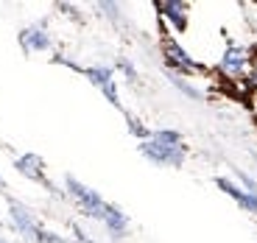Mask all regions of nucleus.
Segmentation results:
<instances>
[{
	"label": "nucleus",
	"mask_w": 257,
	"mask_h": 243,
	"mask_svg": "<svg viewBox=\"0 0 257 243\" xmlns=\"http://www.w3.org/2000/svg\"><path fill=\"white\" fill-rule=\"evenodd\" d=\"M140 151L157 165L179 168L185 162V146H182V137L176 132H154L148 140H143Z\"/></svg>",
	"instance_id": "obj_1"
},
{
	"label": "nucleus",
	"mask_w": 257,
	"mask_h": 243,
	"mask_svg": "<svg viewBox=\"0 0 257 243\" xmlns=\"http://www.w3.org/2000/svg\"><path fill=\"white\" fill-rule=\"evenodd\" d=\"M67 187H70V196L76 198L78 204H81V210L87 212V215L92 218H103V210H106V201H103L101 196H98L95 190H90V187H84L78 179H73V176H67Z\"/></svg>",
	"instance_id": "obj_2"
},
{
	"label": "nucleus",
	"mask_w": 257,
	"mask_h": 243,
	"mask_svg": "<svg viewBox=\"0 0 257 243\" xmlns=\"http://www.w3.org/2000/svg\"><path fill=\"white\" fill-rule=\"evenodd\" d=\"M249 64H251L249 51H246V48L232 45V48H226L224 56H221V73L238 78V76H243V73H249Z\"/></svg>",
	"instance_id": "obj_3"
},
{
	"label": "nucleus",
	"mask_w": 257,
	"mask_h": 243,
	"mask_svg": "<svg viewBox=\"0 0 257 243\" xmlns=\"http://www.w3.org/2000/svg\"><path fill=\"white\" fill-rule=\"evenodd\" d=\"M162 53H165L168 64H171V67H176L179 73H199L201 70V64L193 62V59L187 56L179 45H176L174 39H165V42H162Z\"/></svg>",
	"instance_id": "obj_4"
},
{
	"label": "nucleus",
	"mask_w": 257,
	"mask_h": 243,
	"mask_svg": "<svg viewBox=\"0 0 257 243\" xmlns=\"http://www.w3.org/2000/svg\"><path fill=\"white\" fill-rule=\"evenodd\" d=\"M215 185L221 187V190L226 193V196H232L235 201H238L243 210H249V212H257V193H246V190H240L238 185H232L229 179H215Z\"/></svg>",
	"instance_id": "obj_5"
},
{
	"label": "nucleus",
	"mask_w": 257,
	"mask_h": 243,
	"mask_svg": "<svg viewBox=\"0 0 257 243\" xmlns=\"http://www.w3.org/2000/svg\"><path fill=\"white\" fill-rule=\"evenodd\" d=\"M87 76H90V81L95 84V87H101L103 95L117 106V92H115V81H112V70H109V67H90Z\"/></svg>",
	"instance_id": "obj_6"
},
{
	"label": "nucleus",
	"mask_w": 257,
	"mask_h": 243,
	"mask_svg": "<svg viewBox=\"0 0 257 243\" xmlns=\"http://www.w3.org/2000/svg\"><path fill=\"white\" fill-rule=\"evenodd\" d=\"M157 9H160L171 23H174V28H179V31H185V28H187V6H185V3H176V0H160Z\"/></svg>",
	"instance_id": "obj_7"
},
{
	"label": "nucleus",
	"mask_w": 257,
	"mask_h": 243,
	"mask_svg": "<svg viewBox=\"0 0 257 243\" xmlns=\"http://www.w3.org/2000/svg\"><path fill=\"white\" fill-rule=\"evenodd\" d=\"M20 42H23L28 51H45V48H51V39H48V34L42 31L39 26L26 28V31L20 34Z\"/></svg>",
	"instance_id": "obj_8"
},
{
	"label": "nucleus",
	"mask_w": 257,
	"mask_h": 243,
	"mask_svg": "<svg viewBox=\"0 0 257 243\" xmlns=\"http://www.w3.org/2000/svg\"><path fill=\"white\" fill-rule=\"evenodd\" d=\"M17 171L26 173V176H31V179H37V182H48L45 179V171H42V160H39L37 154H26V157H20V160H17Z\"/></svg>",
	"instance_id": "obj_9"
},
{
	"label": "nucleus",
	"mask_w": 257,
	"mask_h": 243,
	"mask_svg": "<svg viewBox=\"0 0 257 243\" xmlns=\"http://www.w3.org/2000/svg\"><path fill=\"white\" fill-rule=\"evenodd\" d=\"M103 224L109 226L112 232H115V235H123V232H126V215H123L120 210H117L115 204H106V210H103V218H101Z\"/></svg>",
	"instance_id": "obj_10"
},
{
	"label": "nucleus",
	"mask_w": 257,
	"mask_h": 243,
	"mask_svg": "<svg viewBox=\"0 0 257 243\" xmlns=\"http://www.w3.org/2000/svg\"><path fill=\"white\" fill-rule=\"evenodd\" d=\"M0 185H3V182H0Z\"/></svg>",
	"instance_id": "obj_11"
}]
</instances>
